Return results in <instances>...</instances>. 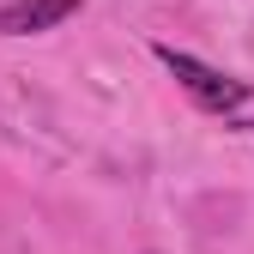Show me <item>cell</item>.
I'll list each match as a JSON object with an SVG mask.
<instances>
[{"label":"cell","mask_w":254,"mask_h":254,"mask_svg":"<svg viewBox=\"0 0 254 254\" xmlns=\"http://www.w3.org/2000/svg\"><path fill=\"white\" fill-rule=\"evenodd\" d=\"M157 61H164V67L176 73V85H182L200 109H212V115H230V109L248 103V79H230V73H218V67H206V61L182 55V49H170V43H157Z\"/></svg>","instance_id":"obj_1"},{"label":"cell","mask_w":254,"mask_h":254,"mask_svg":"<svg viewBox=\"0 0 254 254\" xmlns=\"http://www.w3.org/2000/svg\"><path fill=\"white\" fill-rule=\"evenodd\" d=\"M85 0H0V30L6 37H30V30H55L61 18H73Z\"/></svg>","instance_id":"obj_2"},{"label":"cell","mask_w":254,"mask_h":254,"mask_svg":"<svg viewBox=\"0 0 254 254\" xmlns=\"http://www.w3.org/2000/svg\"><path fill=\"white\" fill-rule=\"evenodd\" d=\"M248 127H254V121H248Z\"/></svg>","instance_id":"obj_3"}]
</instances>
